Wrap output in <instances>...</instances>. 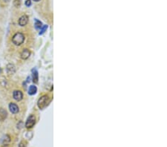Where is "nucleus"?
Returning a JSON list of instances; mask_svg holds the SVG:
<instances>
[{"instance_id": "2", "label": "nucleus", "mask_w": 167, "mask_h": 147, "mask_svg": "<svg viewBox=\"0 0 167 147\" xmlns=\"http://www.w3.org/2000/svg\"><path fill=\"white\" fill-rule=\"evenodd\" d=\"M25 41V35L21 32H17L12 37V42L15 45H21Z\"/></svg>"}, {"instance_id": "3", "label": "nucleus", "mask_w": 167, "mask_h": 147, "mask_svg": "<svg viewBox=\"0 0 167 147\" xmlns=\"http://www.w3.org/2000/svg\"><path fill=\"white\" fill-rule=\"evenodd\" d=\"M36 123V117L34 115L31 114L28 117L27 120L26 122V127L27 129H31L34 127V126Z\"/></svg>"}, {"instance_id": "12", "label": "nucleus", "mask_w": 167, "mask_h": 147, "mask_svg": "<svg viewBox=\"0 0 167 147\" xmlns=\"http://www.w3.org/2000/svg\"><path fill=\"white\" fill-rule=\"evenodd\" d=\"M36 92H37V88H36V86H31L30 87H29L28 92L29 95H34L36 93Z\"/></svg>"}, {"instance_id": "17", "label": "nucleus", "mask_w": 167, "mask_h": 147, "mask_svg": "<svg viewBox=\"0 0 167 147\" xmlns=\"http://www.w3.org/2000/svg\"><path fill=\"white\" fill-rule=\"evenodd\" d=\"M26 5L27 7H30L31 5V0H26Z\"/></svg>"}, {"instance_id": "6", "label": "nucleus", "mask_w": 167, "mask_h": 147, "mask_svg": "<svg viewBox=\"0 0 167 147\" xmlns=\"http://www.w3.org/2000/svg\"><path fill=\"white\" fill-rule=\"evenodd\" d=\"M6 71H7V73L9 74V75H12L14 74V73L16 72V67L14 64H8L6 66Z\"/></svg>"}, {"instance_id": "10", "label": "nucleus", "mask_w": 167, "mask_h": 147, "mask_svg": "<svg viewBox=\"0 0 167 147\" xmlns=\"http://www.w3.org/2000/svg\"><path fill=\"white\" fill-rule=\"evenodd\" d=\"M32 72V77H33V82L35 83H38V80H39V74H38V71L36 68H33L31 71Z\"/></svg>"}, {"instance_id": "4", "label": "nucleus", "mask_w": 167, "mask_h": 147, "mask_svg": "<svg viewBox=\"0 0 167 147\" xmlns=\"http://www.w3.org/2000/svg\"><path fill=\"white\" fill-rule=\"evenodd\" d=\"M13 98L15 100L21 101L23 99V93L20 90L14 91L13 93Z\"/></svg>"}, {"instance_id": "18", "label": "nucleus", "mask_w": 167, "mask_h": 147, "mask_svg": "<svg viewBox=\"0 0 167 147\" xmlns=\"http://www.w3.org/2000/svg\"><path fill=\"white\" fill-rule=\"evenodd\" d=\"M2 1L3 2H5V3H8V2H9L11 0H2Z\"/></svg>"}, {"instance_id": "1", "label": "nucleus", "mask_w": 167, "mask_h": 147, "mask_svg": "<svg viewBox=\"0 0 167 147\" xmlns=\"http://www.w3.org/2000/svg\"><path fill=\"white\" fill-rule=\"evenodd\" d=\"M50 102H51V98H49L48 95H45L39 98L37 102V106L39 109L42 110L44 109L45 107L48 106V104L50 103Z\"/></svg>"}, {"instance_id": "16", "label": "nucleus", "mask_w": 167, "mask_h": 147, "mask_svg": "<svg viewBox=\"0 0 167 147\" xmlns=\"http://www.w3.org/2000/svg\"><path fill=\"white\" fill-rule=\"evenodd\" d=\"M18 147H27V143L26 141H22L20 144H19Z\"/></svg>"}, {"instance_id": "15", "label": "nucleus", "mask_w": 167, "mask_h": 147, "mask_svg": "<svg viewBox=\"0 0 167 147\" xmlns=\"http://www.w3.org/2000/svg\"><path fill=\"white\" fill-rule=\"evenodd\" d=\"M14 4L16 8H20V5H21V0H15Z\"/></svg>"}, {"instance_id": "13", "label": "nucleus", "mask_w": 167, "mask_h": 147, "mask_svg": "<svg viewBox=\"0 0 167 147\" xmlns=\"http://www.w3.org/2000/svg\"><path fill=\"white\" fill-rule=\"evenodd\" d=\"M34 27L36 30H39V29H41V28L42 27V23H41L39 20H35L34 22Z\"/></svg>"}, {"instance_id": "20", "label": "nucleus", "mask_w": 167, "mask_h": 147, "mask_svg": "<svg viewBox=\"0 0 167 147\" xmlns=\"http://www.w3.org/2000/svg\"><path fill=\"white\" fill-rule=\"evenodd\" d=\"M1 71H2V70H1V68H0V74H1Z\"/></svg>"}, {"instance_id": "7", "label": "nucleus", "mask_w": 167, "mask_h": 147, "mask_svg": "<svg viewBox=\"0 0 167 147\" xmlns=\"http://www.w3.org/2000/svg\"><path fill=\"white\" fill-rule=\"evenodd\" d=\"M9 109L12 114H17L20 111L18 106L16 103H11L9 104Z\"/></svg>"}, {"instance_id": "11", "label": "nucleus", "mask_w": 167, "mask_h": 147, "mask_svg": "<svg viewBox=\"0 0 167 147\" xmlns=\"http://www.w3.org/2000/svg\"><path fill=\"white\" fill-rule=\"evenodd\" d=\"M11 142V138H10L9 135H6L2 138V143L3 144L4 146H7Z\"/></svg>"}, {"instance_id": "8", "label": "nucleus", "mask_w": 167, "mask_h": 147, "mask_svg": "<svg viewBox=\"0 0 167 147\" xmlns=\"http://www.w3.org/2000/svg\"><path fill=\"white\" fill-rule=\"evenodd\" d=\"M8 117V112L4 108H0V121H4Z\"/></svg>"}, {"instance_id": "9", "label": "nucleus", "mask_w": 167, "mask_h": 147, "mask_svg": "<svg viewBox=\"0 0 167 147\" xmlns=\"http://www.w3.org/2000/svg\"><path fill=\"white\" fill-rule=\"evenodd\" d=\"M30 55H31V51H29L28 49H27V48L23 50V51L21 52V54H20L21 58L23 59V60H27V59H28Z\"/></svg>"}, {"instance_id": "19", "label": "nucleus", "mask_w": 167, "mask_h": 147, "mask_svg": "<svg viewBox=\"0 0 167 147\" xmlns=\"http://www.w3.org/2000/svg\"><path fill=\"white\" fill-rule=\"evenodd\" d=\"M34 2H39V1H40V0H34Z\"/></svg>"}, {"instance_id": "14", "label": "nucleus", "mask_w": 167, "mask_h": 147, "mask_svg": "<svg viewBox=\"0 0 167 147\" xmlns=\"http://www.w3.org/2000/svg\"><path fill=\"white\" fill-rule=\"evenodd\" d=\"M47 29H48V25H43L42 28H41V30H40V32H39V34H43L44 33H45V31H47Z\"/></svg>"}, {"instance_id": "5", "label": "nucleus", "mask_w": 167, "mask_h": 147, "mask_svg": "<svg viewBox=\"0 0 167 147\" xmlns=\"http://www.w3.org/2000/svg\"><path fill=\"white\" fill-rule=\"evenodd\" d=\"M28 23V17L27 15H23L19 19L18 23L20 26H25Z\"/></svg>"}]
</instances>
